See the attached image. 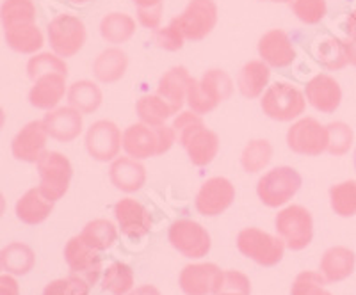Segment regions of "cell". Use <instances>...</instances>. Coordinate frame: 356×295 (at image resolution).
I'll list each match as a JSON object with an SVG mask.
<instances>
[{
    "label": "cell",
    "instance_id": "obj_47",
    "mask_svg": "<svg viewBox=\"0 0 356 295\" xmlns=\"http://www.w3.org/2000/svg\"><path fill=\"white\" fill-rule=\"evenodd\" d=\"M162 9L164 6H155V8H138V20L143 27L157 31L161 27Z\"/></svg>",
    "mask_w": 356,
    "mask_h": 295
},
{
    "label": "cell",
    "instance_id": "obj_36",
    "mask_svg": "<svg viewBox=\"0 0 356 295\" xmlns=\"http://www.w3.org/2000/svg\"><path fill=\"white\" fill-rule=\"evenodd\" d=\"M317 61L326 69H342L349 65L348 43L339 37H324L317 45Z\"/></svg>",
    "mask_w": 356,
    "mask_h": 295
},
{
    "label": "cell",
    "instance_id": "obj_16",
    "mask_svg": "<svg viewBox=\"0 0 356 295\" xmlns=\"http://www.w3.org/2000/svg\"><path fill=\"white\" fill-rule=\"evenodd\" d=\"M49 132L44 128L43 121H31L15 135L11 141V153L17 160L27 164H38L41 155L47 151Z\"/></svg>",
    "mask_w": 356,
    "mask_h": 295
},
{
    "label": "cell",
    "instance_id": "obj_17",
    "mask_svg": "<svg viewBox=\"0 0 356 295\" xmlns=\"http://www.w3.org/2000/svg\"><path fill=\"white\" fill-rule=\"evenodd\" d=\"M68 93L66 75L63 73H47L33 81V87L29 91V103L38 110H52L65 100Z\"/></svg>",
    "mask_w": 356,
    "mask_h": 295
},
{
    "label": "cell",
    "instance_id": "obj_7",
    "mask_svg": "<svg viewBox=\"0 0 356 295\" xmlns=\"http://www.w3.org/2000/svg\"><path fill=\"white\" fill-rule=\"evenodd\" d=\"M36 166L40 174V190L50 201H59L70 189L73 176L72 162L59 151L47 150Z\"/></svg>",
    "mask_w": 356,
    "mask_h": 295
},
{
    "label": "cell",
    "instance_id": "obj_29",
    "mask_svg": "<svg viewBox=\"0 0 356 295\" xmlns=\"http://www.w3.org/2000/svg\"><path fill=\"white\" fill-rule=\"evenodd\" d=\"M4 40L9 49L18 53H27V56H34L44 45V36L36 24H24L4 28Z\"/></svg>",
    "mask_w": 356,
    "mask_h": 295
},
{
    "label": "cell",
    "instance_id": "obj_4",
    "mask_svg": "<svg viewBox=\"0 0 356 295\" xmlns=\"http://www.w3.org/2000/svg\"><path fill=\"white\" fill-rule=\"evenodd\" d=\"M301 174L289 166H280L267 171L257 183V196L269 208L284 206L301 189Z\"/></svg>",
    "mask_w": 356,
    "mask_h": 295
},
{
    "label": "cell",
    "instance_id": "obj_13",
    "mask_svg": "<svg viewBox=\"0 0 356 295\" xmlns=\"http://www.w3.org/2000/svg\"><path fill=\"white\" fill-rule=\"evenodd\" d=\"M65 260L72 274L81 276L89 285H95L102 274V258L95 247L89 246L81 235L68 240L65 247Z\"/></svg>",
    "mask_w": 356,
    "mask_h": 295
},
{
    "label": "cell",
    "instance_id": "obj_24",
    "mask_svg": "<svg viewBox=\"0 0 356 295\" xmlns=\"http://www.w3.org/2000/svg\"><path fill=\"white\" fill-rule=\"evenodd\" d=\"M191 73L186 66H175L161 77L157 85V94L171 106L175 114L182 109L187 100V90L191 84Z\"/></svg>",
    "mask_w": 356,
    "mask_h": 295
},
{
    "label": "cell",
    "instance_id": "obj_18",
    "mask_svg": "<svg viewBox=\"0 0 356 295\" xmlns=\"http://www.w3.org/2000/svg\"><path fill=\"white\" fill-rule=\"evenodd\" d=\"M114 215L120 230L129 239H143L152 230V215L145 206L132 198H123L114 205Z\"/></svg>",
    "mask_w": 356,
    "mask_h": 295
},
{
    "label": "cell",
    "instance_id": "obj_28",
    "mask_svg": "<svg viewBox=\"0 0 356 295\" xmlns=\"http://www.w3.org/2000/svg\"><path fill=\"white\" fill-rule=\"evenodd\" d=\"M129 68V56L122 49H107L95 59L93 75L102 84H114L122 81Z\"/></svg>",
    "mask_w": 356,
    "mask_h": 295
},
{
    "label": "cell",
    "instance_id": "obj_50",
    "mask_svg": "<svg viewBox=\"0 0 356 295\" xmlns=\"http://www.w3.org/2000/svg\"><path fill=\"white\" fill-rule=\"evenodd\" d=\"M129 295H162V294L159 292L157 287H154V285H143V287L134 288Z\"/></svg>",
    "mask_w": 356,
    "mask_h": 295
},
{
    "label": "cell",
    "instance_id": "obj_1",
    "mask_svg": "<svg viewBox=\"0 0 356 295\" xmlns=\"http://www.w3.org/2000/svg\"><path fill=\"white\" fill-rule=\"evenodd\" d=\"M175 142V130L168 125L152 126L146 123H136L123 132V150L129 157L138 160L164 155L173 148Z\"/></svg>",
    "mask_w": 356,
    "mask_h": 295
},
{
    "label": "cell",
    "instance_id": "obj_38",
    "mask_svg": "<svg viewBox=\"0 0 356 295\" xmlns=\"http://www.w3.org/2000/svg\"><path fill=\"white\" fill-rule=\"evenodd\" d=\"M134 271L127 263L116 262L104 272L102 287L113 295H129L134 290Z\"/></svg>",
    "mask_w": 356,
    "mask_h": 295
},
{
    "label": "cell",
    "instance_id": "obj_37",
    "mask_svg": "<svg viewBox=\"0 0 356 295\" xmlns=\"http://www.w3.org/2000/svg\"><path fill=\"white\" fill-rule=\"evenodd\" d=\"M273 158V146L266 139H255L246 144L241 155V166L246 173H260L269 166Z\"/></svg>",
    "mask_w": 356,
    "mask_h": 295
},
{
    "label": "cell",
    "instance_id": "obj_51",
    "mask_svg": "<svg viewBox=\"0 0 356 295\" xmlns=\"http://www.w3.org/2000/svg\"><path fill=\"white\" fill-rule=\"evenodd\" d=\"M164 0H134V4L138 8H155V6H162Z\"/></svg>",
    "mask_w": 356,
    "mask_h": 295
},
{
    "label": "cell",
    "instance_id": "obj_19",
    "mask_svg": "<svg viewBox=\"0 0 356 295\" xmlns=\"http://www.w3.org/2000/svg\"><path fill=\"white\" fill-rule=\"evenodd\" d=\"M84 114L73 107H57L49 110L41 119L52 139L59 142H73L79 139L84 128Z\"/></svg>",
    "mask_w": 356,
    "mask_h": 295
},
{
    "label": "cell",
    "instance_id": "obj_27",
    "mask_svg": "<svg viewBox=\"0 0 356 295\" xmlns=\"http://www.w3.org/2000/svg\"><path fill=\"white\" fill-rule=\"evenodd\" d=\"M269 78H271V68L262 59L250 61L239 71L237 90L248 100H257L269 87Z\"/></svg>",
    "mask_w": 356,
    "mask_h": 295
},
{
    "label": "cell",
    "instance_id": "obj_39",
    "mask_svg": "<svg viewBox=\"0 0 356 295\" xmlns=\"http://www.w3.org/2000/svg\"><path fill=\"white\" fill-rule=\"evenodd\" d=\"M330 205L332 210L340 217L356 215V182L337 183L330 189Z\"/></svg>",
    "mask_w": 356,
    "mask_h": 295
},
{
    "label": "cell",
    "instance_id": "obj_6",
    "mask_svg": "<svg viewBox=\"0 0 356 295\" xmlns=\"http://www.w3.org/2000/svg\"><path fill=\"white\" fill-rule=\"evenodd\" d=\"M275 226L278 237L291 251H303L314 239V219L301 205H291L278 212Z\"/></svg>",
    "mask_w": 356,
    "mask_h": 295
},
{
    "label": "cell",
    "instance_id": "obj_31",
    "mask_svg": "<svg viewBox=\"0 0 356 295\" xmlns=\"http://www.w3.org/2000/svg\"><path fill=\"white\" fill-rule=\"evenodd\" d=\"M2 267L11 276H25L33 271L36 265V255L33 247L24 242H11L0 249Z\"/></svg>",
    "mask_w": 356,
    "mask_h": 295
},
{
    "label": "cell",
    "instance_id": "obj_5",
    "mask_svg": "<svg viewBox=\"0 0 356 295\" xmlns=\"http://www.w3.org/2000/svg\"><path fill=\"white\" fill-rule=\"evenodd\" d=\"M237 249L262 267H275L284 258L285 242L259 228H244L237 235Z\"/></svg>",
    "mask_w": 356,
    "mask_h": 295
},
{
    "label": "cell",
    "instance_id": "obj_54",
    "mask_svg": "<svg viewBox=\"0 0 356 295\" xmlns=\"http://www.w3.org/2000/svg\"><path fill=\"white\" fill-rule=\"evenodd\" d=\"M70 2H72V4L82 6V4H88V2H93V0H70Z\"/></svg>",
    "mask_w": 356,
    "mask_h": 295
},
{
    "label": "cell",
    "instance_id": "obj_2",
    "mask_svg": "<svg viewBox=\"0 0 356 295\" xmlns=\"http://www.w3.org/2000/svg\"><path fill=\"white\" fill-rule=\"evenodd\" d=\"M234 93V81L222 69H209L200 81L191 78L186 103L193 112L209 114Z\"/></svg>",
    "mask_w": 356,
    "mask_h": 295
},
{
    "label": "cell",
    "instance_id": "obj_41",
    "mask_svg": "<svg viewBox=\"0 0 356 295\" xmlns=\"http://www.w3.org/2000/svg\"><path fill=\"white\" fill-rule=\"evenodd\" d=\"M328 151L335 157H342L351 150L353 141H355V134L353 128L344 121L330 123L328 126Z\"/></svg>",
    "mask_w": 356,
    "mask_h": 295
},
{
    "label": "cell",
    "instance_id": "obj_44",
    "mask_svg": "<svg viewBox=\"0 0 356 295\" xmlns=\"http://www.w3.org/2000/svg\"><path fill=\"white\" fill-rule=\"evenodd\" d=\"M292 11L303 24L316 25L326 17V0H292Z\"/></svg>",
    "mask_w": 356,
    "mask_h": 295
},
{
    "label": "cell",
    "instance_id": "obj_25",
    "mask_svg": "<svg viewBox=\"0 0 356 295\" xmlns=\"http://www.w3.org/2000/svg\"><path fill=\"white\" fill-rule=\"evenodd\" d=\"M54 210V201H50L47 196L40 190V187L29 189L24 196L17 201L15 214L18 221H22L27 226H38L44 223Z\"/></svg>",
    "mask_w": 356,
    "mask_h": 295
},
{
    "label": "cell",
    "instance_id": "obj_56",
    "mask_svg": "<svg viewBox=\"0 0 356 295\" xmlns=\"http://www.w3.org/2000/svg\"><path fill=\"white\" fill-rule=\"evenodd\" d=\"M4 271V267H2V258H0V272Z\"/></svg>",
    "mask_w": 356,
    "mask_h": 295
},
{
    "label": "cell",
    "instance_id": "obj_46",
    "mask_svg": "<svg viewBox=\"0 0 356 295\" xmlns=\"http://www.w3.org/2000/svg\"><path fill=\"white\" fill-rule=\"evenodd\" d=\"M184 41L186 37L178 33L173 25H168V27H159L155 31V43H157L159 49H164L168 52H177L184 47Z\"/></svg>",
    "mask_w": 356,
    "mask_h": 295
},
{
    "label": "cell",
    "instance_id": "obj_40",
    "mask_svg": "<svg viewBox=\"0 0 356 295\" xmlns=\"http://www.w3.org/2000/svg\"><path fill=\"white\" fill-rule=\"evenodd\" d=\"M47 73H63V75L68 77V66H66L65 59L54 52L34 53L27 62L29 78H31V81H36L38 77L47 75Z\"/></svg>",
    "mask_w": 356,
    "mask_h": 295
},
{
    "label": "cell",
    "instance_id": "obj_48",
    "mask_svg": "<svg viewBox=\"0 0 356 295\" xmlns=\"http://www.w3.org/2000/svg\"><path fill=\"white\" fill-rule=\"evenodd\" d=\"M346 33H348V50H349V65L356 66V9L348 17L346 22Z\"/></svg>",
    "mask_w": 356,
    "mask_h": 295
},
{
    "label": "cell",
    "instance_id": "obj_20",
    "mask_svg": "<svg viewBox=\"0 0 356 295\" xmlns=\"http://www.w3.org/2000/svg\"><path fill=\"white\" fill-rule=\"evenodd\" d=\"M259 56L269 68H287L296 61V49L282 28H273L259 41Z\"/></svg>",
    "mask_w": 356,
    "mask_h": 295
},
{
    "label": "cell",
    "instance_id": "obj_52",
    "mask_svg": "<svg viewBox=\"0 0 356 295\" xmlns=\"http://www.w3.org/2000/svg\"><path fill=\"white\" fill-rule=\"evenodd\" d=\"M6 208H8V201H6L4 194H2V192H0V219L4 217V214H6Z\"/></svg>",
    "mask_w": 356,
    "mask_h": 295
},
{
    "label": "cell",
    "instance_id": "obj_57",
    "mask_svg": "<svg viewBox=\"0 0 356 295\" xmlns=\"http://www.w3.org/2000/svg\"><path fill=\"white\" fill-rule=\"evenodd\" d=\"M355 169H356V148H355Z\"/></svg>",
    "mask_w": 356,
    "mask_h": 295
},
{
    "label": "cell",
    "instance_id": "obj_33",
    "mask_svg": "<svg viewBox=\"0 0 356 295\" xmlns=\"http://www.w3.org/2000/svg\"><path fill=\"white\" fill-rule=\"evenodd\" d=\"M136 114L146 125L159 126L166 125V121L175 114L171 106L159 94H145L136 103Z\"/></svg>",
    "mask_w": 356,
    "mask_h": 295
},
{
    "label": "cell",
    "instance_id": "obj_9",
    "mask_svg": "<svg viewBox=\"0 0 356 295\" xmlns=\"http://www.w3.org/2000/svg\"><path fill=\"white\" fill-rule=\"evenodd\" d=\"M47 37L54 53L63 59L77 56L88 40L84 22L75 15H57L47 27Z\"/></svg>",
    "mask_w": 356,
    "mask_h": 295
},
{
    "label": "cell",
    "instance_id": "obj_42",
    "mask_svg": "<svg viewBox=\"0 0 356 295\" xmlns=\"http://www.w3.org/2000/svg\"><path fill=\"white\" fill-rule=\"evenodd\" d=\"M328 283L321 272L303 271L296 276L292 283L291 295H332L328 290H324V285Z\"/></svg>",
    "mask_w": 356,
    "mask_h": 295
},
{
    "label": "cell",
    "instance_id": "obj_32",
    "mask_svg": "<svg viewBox=\"0 0 356 295\" xmlns=\"http://www.w3.org/2000/svg\"><path fill=\"white\" fill-rule=\"evenodd\" d=\"M100 34L107 43L122 45L136 34V20L127 12H109L102 18Z\"/></svg>",
    "mask_w": 356,
    "mask_h": 295
},
{
    "label": "cell",
    "instance_id": "obj_15",
    "mask_svg": "<svg viewBox=\"0 0 356 295\" xmlns=\"http://www.w3.org/2000/svg\"><path fill=\"white\" fill-rule=\"evenodd\" d=\"M221 279L222 271L216 263H193L180 272L178 285L186 295H214Z\"/></svg>",
    "mask_w": 356,
    "mask_h": 295
},
{
    "label": "cell",
    "instance_id": "obj_49",
    "mask_svg": "<svg viewBox=\"0 0 356 295\" xmlns=\"http://www.w3.org/2000/svg\"><path fill=\"white\" fill-rule=\"evenodd\" d=\"M0 295H20V285L17 281V276L0 274Z\"/></svg>",
    "mask_w": 356,
    "mask_h": 295
},
{
    "label": "cell",
    "instance_id": "obj_8",
    "mask_svg": "<svg viewBox=\"0 0 356 295\" xmlns=\"http://www.w3.org/2000/svg\"><path fill=\"white\" fill-rule=\"evenodd\" d=\"M189 41H202L218 24V4L214 0H191L182 15L170 22Z\"/></svg>",
    "mask_w": 356,
    "mask_h": 295
},
{
    "label": "cell",
    "instance_id": "obj_45",
    "mask_svg": "<svg viewBox=\"0 0 356 295\" xmlns=\"http://www.w3.org/2000/svg\"><path fill=\"white\" fill-rule=\"evenodd\" d=\"M250 278L241 271H222L221 285L214 295H250Z\"/></svg>",
    "mask_w": 356,
    "mask_h": 295
},
{
    "label": "cell",
    "instance_id": "obj_3",
    "mask_svg": "<svg viewBox=\"0 0 356 295\" xmlns=\"http://www.w3.org/2000/svg\"><path fill=\"white\" fill-rule=\"evenodd\" d=\"M260 109L275 121H294L307 109V96L296 85L276 82L260 96Z\"/></svg>",
    "mask_w": 356,
    "mask_h": 295
},
{
    "label": "cell",
    "instance_id": "obj_30",
    "mask_svg": "<svg viewBox=\"0 0 356 295\" xmlns=\"http://www.w3.org/2000/svg\"><path fill=\"white\" fill-rule=\"evenodd\" d=\"M68 106L77 109L81 114H93L100 109L104 93L93 81H77L68 87Z\"/></svg>",
    "mask_w": 356,
    "mask_h": 295
},
{
    "label": "cell",
    "instance_id": "obj_10",
    "mask_svg": "<svg viewBox=\"0 0 356 295\" xmlns=\"http://www.w3.org/2000/svg\"><path fill=\"white\" fill-rule=\"evenodd\" d=\"M171 246L182 256L191 260H198L209 255L212 240L211 235L205 228L196 221L191 219H178L171 224L170 233H168Z\"/></svg>",
    "mask_w": 356,
    "mask_h": 295
},
{
    "label": "cell",
    "instance_id": "obj_53",
    "mask_svg": "<svg viewBox=\"0 0 356 295\" xmlns=\"http://www.w3.org/2000/svg\"><path fill=\"white\" fill-rule=\"evenodd\" d=\"M4 125H6V110L0 107V130L4 128Z\"/></svg>",
    "mask_w": 356,
    "mask_h": 295
},
{
    "label": "cell",
    "instance_id": "obj_22",
    "mask_svg": "<svg viewBox=\"0 0 356 295\" xmlns=\"http://www.w3.org/2000/svg\"><path fill=\"white\" fill-rule=\"evenodd\" d=\"M109 178L118 190L132 194V192L141 190L146 183V167L143 166L141 160L129 157V155L118 157L114 158L109 167Z\"/></svg>",
    "mask_w": 356,
    "mask_h": 295
},
{
    "label": "cell",
    "instance_id": "obj_35",
    "mask_svg": "<svg viewBox=\"0 0 356 295\" xmlns=\"http://www.w3.org/2000/svg\"><path fill=\"white\" fill-rule=\"evenodd\" d=\"M81 237L97 251H107L116 244L118 230L109 219H95L86 224Z\"/></svg>",
    "mask_w": 356,
    "mask_h": 295
},
{
    "label": "cell",
    "instance_id": "obj_11",
    "mask_svg": "<svg viewBox=\"0 0 356 295\" xmlns=\"http://www.w3.org/2000/svg\"><path fill=\"white\" fill-rule=\"evenodd\" d=\"M287 146L298 155L317 157L328 151V128L316 117H300L289 128Z\"/></svg>",
    "mask_w": 356,
    "mask_h": 295
},
{
    "label": "cell",
    "instance_id": "obj_14",
    "mask_svg": "<svg viewBox=\"0 0 356 295\" xmlns=\"http://www.w3.org/2000/svg\"><path fill=\"white\" fill-rule=\"evenodd\" d=\"M235 199V187L228 178L214 176L203 182L196 194V210L205 217H216L228 210Z\"/></svg>",
    "mask_w": 356,
    "mask_h": 295
},
{
    "label": "cell",
    "instance_id": "obj_23",
    "mask_svg": "<svg viewBox=\"0 0 356 295\" xmlns=\"http://www.w3.org/2000/svg\"><path fill=\"white\" fill-rule=\"evenodd\" d=\"M180 144L187 151V157L193 162V166L205 167L218 157L219 135L216 134L214 130L202 125L193 134L187 135Z\"/></svg>",
    "mask_w": 356,
    "mask_h": 295
},
{
    "label": "cell",
    "instance_id": "obj_34",
    "mask_svg": "<svg viewBox=\"0 0 356 295\" xmlns=\"http://www.w3.org/2000/svg\"><path fill=\"white\" fill-rule=\"evenodd\" d=\"M36 6L33 0H4L0 6V22L2 27L36 24Z\"/></svg>",
    "mask_w": 356,
    "mask_h": 295
},
{
    "label": "cell",
    "instance_id": "obj_55",
    "mask_svg": "<svg viewBox=\"0 0 356 295\" xmlns=\"http://www.w3.org/2000/svg\"><path fill=\"white\" fill-rule=\"evenodd\" d=\"M266 2H280V4H285V2H292V0H266Z\"/></svg>",
    "mask_w": 356,
    "mask_h": 295
},
{
    "label": "cell",
    "instance_id": "obj_26",
    "mask_svg": "<svg viewBox=\"0 0 356 295\" xmlns=\"http://www.w3.org/2000/svg\"><path fill=\"white\" fill-rule=\"evenodd\" d=\"M356 265V256L349 247H330L321 258V274L328 283H339L353 274Z\"/></svg>",
    "mask_w": 356,
    "mask_h": 295
},
{
    "label": "cell",
    "instance_id": "obj_12",
    "mask_svg": "<svg viewBox=\"0 0 356 295\" xmlns=\"http://www.w3.org/2000/svg\"><path fill=\"white\" fill-rule=\"evenodd\" d=\"M123 148V134L116 123L100 119L88 128L86 134V150L89 157L98 162H113L120 157Z\"/></svg>",
    "mask_w": 356,
    "mask_h": 295
},
{
    "label": "cell",
    "instance_id": "obj_21",
    "mask_svg": "<svg viewBox=\"0 0 356 295\" xmlns=\"http://www.w3.org/2000/svg\"><path fill=\"white\" fill-rule=\"evenodd\" d=\"M305 96L316 110L323 114H333L342 101V90L335 78L326 73H319L312 81H308L305 87Z\"/></svg>",
    "mask_w": 356,
    "mask_h": 295
},
{
    "label": "cell",
    "instance_id": "obj_43",
    "mask_svg": "<svg viewBox=\"0 0 356 295\" xmlns=\"http://www.w3.org/2000/svg\"><path fill=\"white\" fill-rule=\"evenodd\" d=\"M89 287L91 285L81 276L70 274L68 278L56 279L47 285L43 295H89Z\"/></svg>",
    "mask_w": 356,
    "mask_h": 295
}]
</instances>
